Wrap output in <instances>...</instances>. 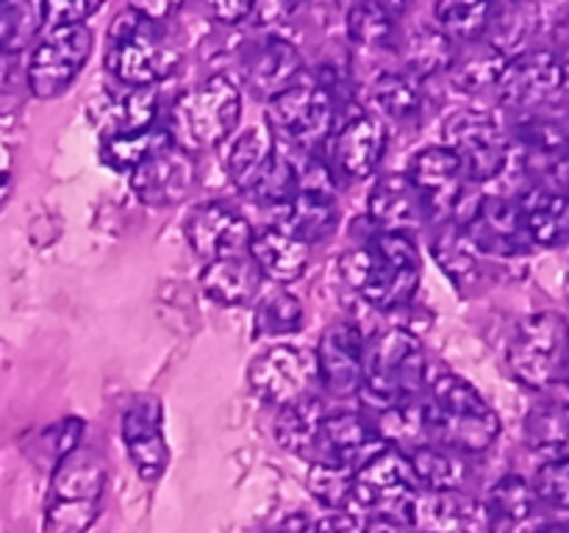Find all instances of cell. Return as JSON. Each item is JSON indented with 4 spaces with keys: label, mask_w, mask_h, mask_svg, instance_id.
I'll list each match as a JSON object with an SVG mask.
<instances>
[{
    "label": "cell",
    "mask_w": 569,
    "mask_h": 533,
    "mask_svg": "<svg viewBox=\"0 0 569 533\" xmlns=\"http://www.w3.org/2000/svg\"><path fill=\"white\" fill-rule=\"evenodd\" d=\"M506 61L509 59L487 39H476V42L453 44V56L445 72L461 94H478L483 89H495Z\"/></svg>",
    "instance_id": "obj_32"
},
{
    "label": "cell",
    "mask_w": 569,
    "mask_h": 533,
    "mask_svg": "<svg viewBox=\"0 0 569 533\" xmlns=\"http://www.w3.org/2000/svg\"><path fill=\"white\" fill-rule=\"evenodd\" d=\"M361 533H417L409 522L392 514H372L370 520L361 525Z\"/></svg>",
    "instance_id": "obj_55"
},
{
    "label": "cell",
    "mask_w": 569,
    "mask_h": 533,
    "mask_svg": "<svg viewBox=\"0 0 569 533\" xmlns=\"http://www.w3.org/2000/svg\"><path fill=\"white\" fill-rule=\"evenodd\" d=\"M83 433H87V422L78 420V416H64V420L50 422V425L42 428L37 436L39 459H44L50 466H56L64 455H70L76 447H81Z\"/></svg>",
    "instance_id": "obj_46"
},
{
    "label": "cell",
    "mask_w": 569,
    "mask_h": 533,
    "mask_svg": "<svg viewBox=\"0 0 569 533\" xmlns=\"http://www.w3.org/2000/svg\"><path fill=\"white\" fill-rule=\"evenodd\" d=\"M322 403L317 398L303 400V403H295L289 409H281L276 422V436L278 444L283 450L295 455H309L315 453V439H317V428H320L322 420Z\"/></svg>",
    "instance_id": "obj_40"
},
{
    "label": "cell",
    "mask_w": 569,
    "mask_h": 533,
    "mask_svg": "<svg viewBox=\"0 0 569 533\" xmlns=\"http://www.w3.org/2000/svg\"><path fill=\"white\" fill-rule=\"evenodd\" d=\"M545 178H548L545 187L556 189V192L565 194L569 200V137L559 144V150L545 161Z\"/></svg>",
    "instance_id": "obj_52"
},
{
    "label": "cell",
    "mask_w": 569,
    "mask_h": 533,
    "mask_svg": "<svg viewBox=\"0 0 569 533\" xmlns=\"http://www.w3.org/2000/svg\"><path fill=\"white\" fill-rule=\"evenodd\" d=\"M406 178L417 189L428 222H450L459 217L467 194V175L448 144H428L411 155Z\"/></svg>",
    "instance_id": "obj_15"
},
{
    "label": "cell",
    "mask_w": 569,
    "mask_h": 533,
    "mask_svg": "<svg viewBox=\"0 0 569 533\" xmlns=\"http://www.w3.org/2000/svg\"><path fill=\"white\" fill-rule=\"evenodd\" d=\"M361 3L372 6V9L383 11V14L392 17V20L400 22L406 17V11H409L411 0H361Z\"/></svg>",
    "instance_id": "obj_56"
},
{
    "label": "cell",
    "mask_w": 569,
    "mask_h": 533,
    "mask_svg": "<svg viewBox=\"0 0 569 533\" xmlns=\"http://www.w3.org/2000/svg\"><path fill=\"white\" fill-rule=\"evenodd\" d=\"M367 217L383 233H409L426 222V209L406 172L381 175L367 192Z\"/></svg>",
    "instance_id": "obj_25"
},
{
    "label": "cell",
    "mask_w": 569,
    "mask_h": 533,
    "mask_svg": "<svg viewBox=\"0 0 569 533\" xmlns=\"http://www.w3.org/2000/svg\"><path fill=\"white\" fill-rule=\"evenodd\" d=\"M306 3H309V0H256V9L250 17H253L261 28L283 26V22L292 20Z\"/></svg>",
    "instance_id": "obj_50"
},
{
    "label": "cell",
    "mask_w": 569,
    "mask_h": 533,
    "mask_svg": "<svg viewBox=\"0 0 569 533\" xmlns=\"http://www.w3.org/2000/svg\"><path fill=\"white\" fill-rule=\"evenodd\" d=\"M492 0H437L433 22L453 44L476 42L483 37Z\"/></svg>",
    "instance_id": "obj_39"
},
{
    "label": "cell",
    "mask_w": 569,
    "mask_h": 533,
    "mask_svg": "<svg viewBox=\"0 0 569 533\" xmlns=\"http://www.w3.org/2000/svg\"><path fill=\"white\" fill-rule=\"evenodd\" d=\"M194 175L198 170H194L192 153L170 144L133 167L128 172V183L139 203L150 205V209H167V205H178L189 198V192L194 189Z\"/></svg>",
    "instance_id": "obj_21"
},
{
    "label": "cell",
    "mask_w": 569,
    "mask_h": 533,
    "mask_svg": "<svg viewBox=\"0 0 569 533\" xmlns=\"http://www.w3.org/2000/svg\"><path fill=\"white\" fill-rule=\"evenodd\" d=\"M370 98L383 117L400 122V125L417 122L422 114L420 81L411 76H406L403 70L376 72V78H372V83H370Z\"/></svg>",
    "instance_id": "obj_36"
},
{
    "label": "cell",
    "mask_w": 569,
    "mask_h": 533,
    "mask_svg": "<svg viewBox=\"0 0 569 533\" xmlns=\"http://www.w3.org/2000/svg\"><path fill=\"white\" fill-rule=\"evenodd\" d=\"M339 270L345 283L383 314L409 309L422 278L420 250L409 233L376 231L342 255Z\"/></svg>",
    "instance_id": "obj_1"
},
{
    "label": "cell",
    "mask_w": 569,
    "mask_h": 533,
    "mask_svg": "<svg viewBox=\"0 0 569 533\" xmlns=\"http://www.w3.org/2000/svg\"><path fill=\"white\" fill-rule=\"evenodd\" d=\"M170 144H176L170 131L153 125L142 133H131V137L103 139V144H100V159H103V164H109L111 170L131 172L133 167H139L144 159H150V155L159 153V150L170 148Z\"/></svg>",
    "instance_id": "obj_41"
},
{
    "label": "cell",
    "mask_w": 569,
    "mask_h": 533,
    "mask_svg": "<svg viewBox=\"0 0 569 533\" xmlns=\"http://www.w3.org/2000/svg\"><path fill=\"white\" fill-rule=\"evenodd\" d=\"M561 381L567 383V389H569V359H567V366H565V378H561Z\"/></svg>",
    "instance_id": "obj_61"
},
{
    "label": "cell",
    "mask_w": 569,
    "mask_h": 533,
    "mask_svg": "<svg viewBox=\"0 0 569 533\" xmlns=\"http://www.w3.org/2000/svg\"><path fill=\"white\" fill-rule=\"evenodd\" d=\"M383 447L387 442L370 416H365L361 411H333L320 420L311 461H326V464L356 472Z\"/></svg>",
    "instance_id": "obj_19"
},
{
    "label": "cell",
    "mask_w": 569,
    "mask_h": 533,
    "mask_svg": "<svg viewBox=\"0 0 569 533\" xmlns=\"http://www.w3.org/2000/svg\"><path fill=\"white\" fill-rule=\"evenodd\" d=\"M348 39L359 50L381 53V50H398V20L367 3H356L348 11Z\"/></svg>",
    "instance_id": "obj_42"
},
{
    "label": "cell",
    "mask_w": 569,
    "mask_h": 533,
    "mask_svg": "<svg viewBox=\"0 0 569 533\" xmlns=\"http://www.w3.org/2000/svg\"><path fill=\"white\" fill-rule=\"evenodd\" d=\"M422 405L428 442L461 455L487 453L500 436V416L476 383L456 372L433 378Z\"/></svg>",
    "instance_id": "obj_2"
},
{
    "label": "cell",
    "mask_w": 569,
    "mask_h": 533,
    "mask_svg": "<svg viewBox=\"0 0 569 533\" xmlns=\"http://www.w3.org/2000/svg\"><path fill=\"white\" fill-rule=\"evenodd\" d=\"M542 22V6L539 0H500L489 9L483 37L495 50L511 59V56L528 50L531 39L537 37Z\"/></svg>",
    "instance_id": "obj_30"
},
{
    "label": "cell",
    "mask_w": 569,
    "mask_h": 533,
    "mask_svg": "<svg viewBox=\"0 0 569 533\" xmlns=\"http://www.w3.org/2000/svg\"><path fill=\"white\" fill-rule=\"evenodd\" d=\"M531 489L537 503L556 511H569V455L545 459V464L533 475Z\"/></svg>",
    "instance_id": "obj_47"
},
{
    "label": "cell",
    "mask_w": 569,
    "mask_h": 533,
    "mask_svg": "<svg viewBox=\"0 0 569 533\" xmlns=\"http://www.w3.org/2000/svg\"><path fill=\"white\" fill-rule=\"evenodd\" d=\"M445 144L459 155L461 170L470 183L498 181L511 164L515 142L498 117L489 111L465 109L453 114L445 125Z\"/></svg>",
    "instance_id": "obj_11"
},
{
    "label": "cell",
    "mask_w": 569,
    "mask_h": 533,
    "mask_svg": "<svg viewBox=\"0 0 569 533\" xmlns=\"http://www.w3.org/2000/svg\"><path fill=\"white\" fill-rule=\"evenodd\" d=\"M537 533H569V527H561V525H545V527H539Z\"/></svg>",
    "instance_id": "obj_59"
},
{
    "label": "cell",
    "mask_w": 569,
    "mask_h": 533,
    "mask_svg": "<svg viewBox=\"0 0 569 533\" xmlns=\"http://www.w3.org/2000/svg\"><path fill=\"white\" fill-rule=\"evenodd\" d=\"M431 253L459 292L478 281V255L481 253L472 248L459 222H439V231L431 237Z\"/></svg>",
    "instance_id": "obj_37"
},
{
    "label": "cell",
    "mask_w": 569,
    "mask_h": 533,
    "mask_svg": "<svg viewBox=\"0 0 569 533\" xmlns=\"http://www.w3.org/2000/svg\"><path fill=\"white\" fill-rule=\"evenodd\" d=\"M261 272L250 255H231V259L206 261L200 272V289L214 303L237 309L250 305L261 294Z\"/></svg>",
    "instance_id": "obj_29"
},
{
    "label": "cell",
    "mask_w": 569,
    "mask_h": 533,
    "mask_svg": "<svg viewBox=\"0 0 569 533\" xmlns=\"http://www.w3.org/2000/svg\"><path fill=\"white\" fill-rule=\"evenodd\" d=\"M556 44H559V48H553V50L569 64V20L561 22L559 31H556Z\"/></svg>",
    "instance_id": "obj_57"
},
{
    "label": "cell",
    "mask_w": 569,
    "mask_h": 533,
    "mask_svg": "<svg viewBox=\"0 0 569 533\" xmlns=\"http://www.w3.org/2000/svg\"><path fill=\"white\" fill-rule=\"evenodd\" d=\"M209 14L222 26H239V22L250 20L256 9V0H203Z\"/></svg>",
    "instance_id": "obj_51"
},
{
    "label": "cell",
    "mask_w": 569,
    "mask_h": 533,
    "mask_svg": "<svg viewBox=\"0 0 569 533\" xmlns=\"http://www.w3.org/2000/svg\"><path fill=\"white\" fill-rule=\"evenodd\" d=\"M495 92L500 109L511 114L548 111L569 100V64L553 48H528L506 61Z\"/></svg>",
    "instance_id": "obj_9"
},
{
    "label": "cell",
    "mask_w": 569,
    "mask_h": 533,
    "mask_svg": "<svg viewBox=\"0 0 569 533\" xmlns=\"http://www.w3.org/2000/svg\"><path fill=\"white\" fill-rule=\"evenodd\" d=\"M365 350L367 339L353 322H333L322 331L315 359L320 383L333 398L359 394L361 375H365Z\"/></svg>",
    "instance_id": "obj_22"
},
{
    "label": "cell",
    "mask_w": 569,
    "mask_h": 533,
    "mask_svg": "<svg viewBox=\"0 0 569 533\" xmlns=\"http://www.w3.org/2000/svg\"><path fill=\"white\" fill-rule=\"evenodd\" d=\"M278 228L306 244L326 242L339 228V205L328 189L300 187L289 203L281 205Z\"/></svg>",
    "instance_id": "obj_27"
},
{
    "label": "cell",
    "mask_w": 569,
    "mask_h": 533,
    "mask_svg": "<svg viewBox=\"0 0 569 533\" xmlns=\"http://www.w3.org/2000/svg\"><path fill=\"white\" fill-rule=\"evenodd\" d=\"M120 433L133 470L144 483H156L170 466L164 411L156 394H133L120 414Z\"/></svg>",
    "instance_id": "obj_17"
},
{
    "label": "cell",
    "mask_w": 569,
    "mask_h": 533,
    "mask_svg": "<svg viewBox=\"0 0 569 533\" xmlns=\"http://www.w3.org/2000/svg\"><path fill=\"white\" fill-rule=\"evenodd\" d=\"M9 192H11V175H9V172L0 170V209H3V203H6V198H9Z\"/></svg>",
    "instance_id": "obj_58"
},
{
    "label": "cell",
    "mask_w": 569,
    "mask_h": 533,
    "mask_svg": "<svg viewBox=\"0 0 569 533\" xmlns=\"http://www.w3.org/2000/svg\"><path fill=\"white\" fill-rule=\"evenodd\" d=\"M300 189V175L295 170V164L283 155H276V161L270 164V170L264 172L259 183H256L253 192L248 198H253L261 205H283L292 200V194Z\"/></svg>",
    "instance_id": "obj_48"
},
{
    "label": "cell",
    "mask_w": 569,
    "mask_h": 533,
    "mask_svg": "<svg viewBox=\"0 0 569 533\" xmlns=\"http://www.w3.org/2000/svg\"><path fill=\"white\" fill-rule=\"evenodd\" d=\"M526 444L545 459L569 455V400H545L528 411Z\"/></svg>",
    "instance_id": "obj_38"
},
{
    "label": "cell",
    "mask_w": 569,
    "mask_h": 533,
    "mask_svg": "<svg viewBox=\"0 0 569 533\" xmlns=\"http://www.w3.org/2000/svg\"><path fill=\"white\" fill-rule=\"evenodd\" d=\"M311 497L328 511H348L350 486H353V472L345 466L326 464V461H311L309 475H306Z\"/></svg>",
    "instance_id": "obj_45"
},
{
    "label": "cell",
    "mask_w": 569,
    "mask_h": 533,
    "mask_svg": "<svg viewBox=\"0 0 569 533\" xmlns=\"http://www.w3.org/2000/svg\"><path fill=\"white\" fill-rule=\"evenodd\" d=\"M453 222H459L461 231L467 233L470 244L481 255L520 259L533 250L526 225H522L517 198L483 194V198L472 200L465 214L456 217Z\"/></svg>",
    "instance_id": "obj_14"
},
{
    "label": "cell",
    "mask_w": 569,
    "mask_h": 533,
    "mask_svg": "<svg viewBox=\"0 0 569 533\" xmlns=\"http://www.w3.org/2000/svg\"><path fill=\"white\" fill-rule=\"evenodd\" d=\"M400 520L409 522L417 533H481L487 531L483 503L472 500L461 489L431 492L415 489L400 505Z\"/></svg>",
    "instance_id": "obj_20"
},
{
    "label": "cell",
    "mask_w": 569,
    "mask_h": 533,
    "mask_svg": "<svg viewBox=\"0 0 569 533\" xmlns=\"http://www.w3.org/2000/svg\"><path fill=\"white\" fill-rule=\"evenodd\" d=\"M426 350L409 328H383L367 342L359 394L376 411L415 403L426 383Z\"/></svg>",
    "instance_id": "obj_3"
},
{
    "label": "cell",
    "mask_w": 569,
    "mask_h": 533,
    "mask_svg": "<svg viewBox=\"0 0 569 533\" xmlns=\"http://www.w3.org/2000/svg\"><path fill=\"white\" fill-rule=\"evenodd\" d=\"M565 294L569 298V261H567V266H565Z\"/></svg>",
    "instance_id": "obj_60"
},
{
    "label": "cell",
    "mask_w": 569,
    "mask_h": 533,
    "mask_svg": "<svg viewBox=\"0 0 569 533\" xmlns=\"http://www.w3.org/2000/svg\"><path fill=\"white\" fill-rule=\"evenodd\" d=\"M522 225L533 248H565L569 242V200L556 189L537 183L517 198Z\"/></svg>",
    "instance_id": "obj_28"
},
{
    "label": "cell",
    "mask_w": 569,
    "mask_h": 533,
    "mask_svg": "<svg viewBox=\"0 0 569 533\" xmlns=\"http://www.w3.org/2000/svg\"><path fill=\"white\" fill-rule=\"evenodd\" d=\"M92 48L94 37L87 22L48 28L44 37L33 42L26 64V83L33 98L53 100L64 94L87 67Z\"/></svg>",
    "instance_id": "obj_10"
},
{
    "label": "cell",
    "mask_w": 569,
    "mask_h": 533,
    "mask_svg": "<svg viewBox=\"0 0 569 533\" xmlns=\"http://www.w3.org/2000/svg\"><path fill=\"white\" fill-rule=\"evenodd\" d=\"M417 489L411 475L409 455L398 447H383L372 455L367 464L353 472V486H350V514L372 511V514H400V505L406 503Z\"/></svg>",
    "instance_id": "obj_16"
},
{
    "label": "cell",
    "mask_w": 569,
    "mask_h": 533,
    "mask_svg": "<svg viewBox=\"0 0 569 533\" xmlns=\"http://www.w3.org/2000/svg\"><path fill=\"white\" fill-rule=\"evenodd\" d=\"M569 359V322L559 311H533L517 322L506 348V364L517 383L548 389L565 378Z\"/></svg>",
    "instance_id": "obj_8"
},
{
    "label": "cell",
    "mask_w": 569,
    "mask_h": 533,
    "mask_svg": "<svg viewBox=\"0 0 569 533\" xmlns=\"http://www.w3.org/2000/svg\"><path fill=\"white\" fill-rule=\"evenodd\" d=\"M181 3L183 0H131L128 9L139 11V14H144L148 20L167 22L178 9H181Z\"/></svg>",
    "instance_id": "obj_54"
},
{
    "label": "cell",
    "mask_w": 569,
    "mask_h": 533,
    "mask_svg": "<svg viewBox=\"0 0 569 533\" xmlns=\"http://www.w3.org/2000/svg\"><path fill=\"white\" fill-rule=\"evenodd\" d=\"M276 137L267 125H253L239 133L226 153V172L233 187L242 194H250L256 183L264 178L270 164L276 161Z\"/></svg>",
    "instance_id": "obj_31"
},
{
    "label": "cell",
    "mask_w": 569,
    "mask_h": 533,
    "mask_svg": "<svg viewBox=\"0 0 569 533\" xmlns=\"http://www.w3.org/2000/svg\"><path fill=\"white\" fill-rule=\"evenodd\" d=\"M256 333L259 336H289V333H298L306 325V311L303 303L295 298L287 289H278V292L264 294L256 305Z\"/></svg>",
    "instance_id": "obj_44"
},
{
    "label": "cell",
    "mask_w": 569,
    "mask_h": 533,
    "mask_svg": "<svg viewBox=\"0 0 569 533\" xmlns=\"http://www.w3.org/2000/svg\"><path fill=\"white\" fill-rule=\"evenodd\" d=\"M487 511V533H520L537 511L531 483L522 475H503L483 503Z\"/></svg>",
    "instance_id": "obj_33"
},
{
    "label": "cell",
    "mask_w": 569,
    "mask_h": 533,
    "mask_svg": "<svg viewBox=\"0 0 569 533\" xmlns=\"http://www.w3.org/2000/svg\"><path fill=\"white\" fill-rule=\"evenodd\" d=\"M103 61L122 87H156L178 70L181 53L164 31V22L126 9L111 20Z\"/></svg>",
    "instance_id": "obj_4"
},
{
    "label": "cell",
    "mask_w": 569,
    "mask_h": 533,
    "mask_svg": "<svg viewBox=\"0 0 569 533\" xmlns=\"http://www.w3.org/2000/svg\"><path fill=\"white\" fill-rule=\"evenodd\" d=\"M315 533H361V522L350 511H328L320 522H315Z\"/></svg>",
    "instance_id": "obj_53"
},
{
    "label": "cell",
    "mask_w": 569,
    "mask_h": 533,
    "mask_svg": "<svg viewBox=\"0 0 569 533\" xmlns=\"http://www.w3.org/2000/svg\"><path fill=\"white\" fill-rule=\"evenodd\" d=\"M248 255L259 266L261 278L287 286V283L300 281L306 275V270H309L311 244L289 237L278 225H270L261 228V231H253Z\"/></svg>",
    "instance_id": "obj_26"
},
{
    "label": "cell",
    "mask_w": 569,
    "mask_h": 533,
    "mask_svg": "<svg viewBox=\"0 0 569 533\" xmlns=\"http://www.w3.org/2000/svg\"><path fill=\"white\" fill-rule=\"evenodd\" d=\"M42 26V0H0V53L26 48Z\"/></svg>",
    "instance_id": "obj_43"
},
{
    "label": "cell",
    "mask_w": 569,
    "mask_h": 533,
    "mask_svg": "<svg viewBox=\"0 0 569 533\" xmlns=\"http://www.w3.org/2000/svg\"><path fill=\"white\" fill-rule=\"evenodd\" d=\"M183 237L192 253L203 261L248 255L253 228L250 222L220 200L198 203L183 220Z\"/></svg>",
    "instance_id": "obj_18"
},
{
    "label": "cell",
    "mask_w": 569,
    "mask_h": 533,
    "mask_svg": "<svg viewBox=\"0 0 569 533\" xmlns=\"http://www.w3.org/2000/svg\"><path fill=\"white\" fill-rule=\"evenodd\" d=\"M339 109L337 87L326 76L306 78L303 72L292 87L267 100V128L276 142L281 139L292 148H320L331 137Z\"/></svg>",
    "instance_id": "obj_7"
},
{
    "label": "cell",
    "mask_w": 569,
    "mask_h": 533,
    "mask_svg": "<svg viewBox=\"0 0 569 533\" xmlns=\"http://www.w3.org/2000/svg\"><path fill=\"white\" fill-rule=\"evenodd\" d=\"M400 59H403L406 76L426 81V78L445 72L453 56V42L439 31L437 26H417L398 37Z\"/></svg>",
    "instance_id": "obj_34"
},
{
    "label": "cell",
    "mask_w": 569,
    "mask_h": 533,
    "mask_svg": "<svg viewBox=\"0 0 569 533\" xmlns=\"http://www.w3.org/2000/svg\"><path fill=\"white\" fill-rule=\"evenodd\" d=\"M248 383L261 403L276 409L317 398V386H322L315 353L295 344H272L256 355L248 366Z\"/></svg>",
    "instance_id": "obj_13"
},
{
    "label": "cell",
    "mask_w": 569,
    "mask_h": 533,
    "mask_svg": "<svg viewBox=\"0 0 569 533\" xmlns=\"http://www.w3.org/2000/svg\"><path fill=\"white\" fill-rule=\"evenodd\" d=\"M159 94L153 87H122L120 92H100L89 103V120L103 139L131 137L156 125Z\"/></svg>",
    "instance_id": "obj_24"
},
{
    "label": "cell",
    "mask_w": 569,
    "mask_h": 533,
    "mask_svg": "<svg viewBox=\"0 0 569 533\" xmlns=\"http://www.w3.org/2000/svg\"><path fill=\"white\" fill-rule=\"evenodd\" d=\"M239 122H242V89L233 78L220 72L183 92L172 103L167 131L178 148L198 153L226 142Z\"/></svg>",
    "instance_id": "obj_6"
},
{
    "label": "cell",
    "mask_w": 569,
    "mask_h": 533,
    "mask_svg": "<svg viewBox=\"0 0 569 533\" xmlns=\"http://www.w3.org/2000/svg\"><path fill=\"white\" fill-rule=\"evenodd\" d=\"M109 466L100 453L76 447L53 466L44 500V533H87L100 516Z\"/></svg>",
    "instance_id": "obj_5"
},
{
    "label": "cell",
    "mask_w": 569,
    "mask_h": 533,
    "mask_svg": "<svg viewBox=\"0 0 569 533\" xmlns=\"http://www.w3.org/2000/svg\"><path fill=\"white\" fill-rule=\"evenodd\" d=\"M106 0H42L44 26H83L92 14H98Z\"/></svg>",
    "instance_id": "obj_49"
},
{
    "label": "cell",
    "mask_w": 569,
    "mask_h": 533,
    "mask_svg": "<svg viewBox=\"0 0 569 533\" xmlns=\"http://www.w3.org/2000/svg\"><path fill=\"white\" fill-rule=\"evenodd\" d=\"M242 83L256 98L272 100L303 76V53L283 37H267L244 50Z\"/></svg>",
    "instance_id": "obj_23"
},
{
    "label": "cell",
    "mask_w": 569,
    "mask_h": 533,
    "mask_svg": "<svg viewBox=\"0 0 569 533\" xmlns=\"http://www.w3.org/2000/svg\"><path fill=\"white\" fill-rule=\"evenodd\" d=\"M387 122L361 105L339 109L333 131L328 137V172L342 181H365L381 164L387 153Z\"/></svg>",
    "instance_id": "obj_12"
},
{
    "label": "cell",
    "mask_w": 569,
    "mask_h": 533,
    "mask_svg": "<svg viewBox=\"0 0 569 533\" xmlns=\"http://www.w3.org/2000/svg\"><path fill=\"white\" fill-rule=\"evenodd\" d=\"M409 466L415 475L417 489H431V492H453L467 481V461L456 450L442 447V444H420L411 450Z\"/></svg>",
    "instance_id": "obj_35"
}]
</instances>
